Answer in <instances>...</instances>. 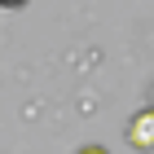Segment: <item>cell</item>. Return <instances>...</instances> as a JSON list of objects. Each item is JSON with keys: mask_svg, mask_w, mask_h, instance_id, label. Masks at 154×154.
Returning <instances> with one entry per match:
<instances>
[{"mask_svg": "<svg viewBox=\"0 0 154 154\" xmlns=\"http://www.w3.org/2000/svg\"><path fill=\"white\" fill-rule=\"evenodd\" d=\"M128 141L137 150H154V106H145L141 115L128 119Z\"/></svg>", "mask_w": 154, "mask_h": 154, "instance_id": "6da1fadb", "label": "cell"}, {"mask_svg": "<svg viewBox=\"0 0 154 154\" xmlns=\"http://www.w3.org/2000/svg\"><path fill=\"white\" fill-rule=\"evenodd\" d=\"M79 154H106V150H101V145H84Z\"/></svg>", "mask_w": 154, "mask_h": 154, "instance_id": "7a4b0ae2", "label": "cell"}]
</instances>
